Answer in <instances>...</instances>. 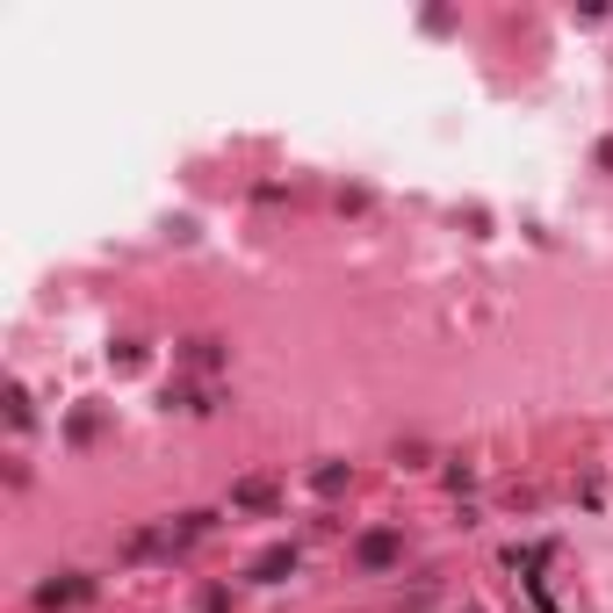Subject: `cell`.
Returning a JSON list of instances; mask_svg holds the SVG:
<instances>
[{
  "mask_svg": "<svg viewBox=\"0 0 613 613\" xmlns=\"http://www.w3.org/2000/svg\"><path fill=\"white\" fill-rule=\"evenodd\" d=\"M390 556H397V542H390V534H368V542H361V563H368V570H383Z\"/></svg>",
  "mask_w": 613,
  "mask_h": 613,
  "instance_id": "obj_2",
  "label": "cell"
},
{
  "mask_svg": "<svg viewBox=\"0 0 613 613\" xmlns=\"http://www.w3.org/2000/svg\"><path fill=\"white\" fill-rule=\"evenodd\" d=\"M281 570H297V548H267V556L253 563V578H261V585H275Z\"/></svg>",
  "mask_w": 613,
  "mask_h": 613,
  "instance_id": "obj_1",
  "label": "cell"
}]
</instances>
